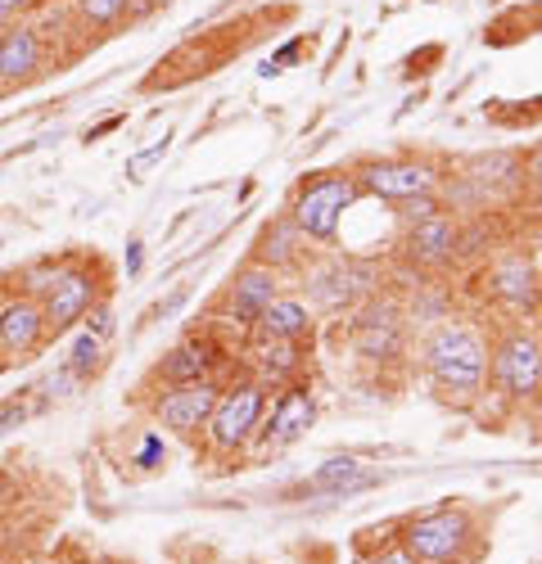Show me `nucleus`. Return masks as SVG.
Here are the masks:
<instances>
[{"label": "nucleus", "mask_w": 542, "mask_h": 564, "mask_svg": "<svg viewBox=\"0 0 542 564\" xmlns=\"http://www.w3.org/2000/svg\"><path fill=\"white\" fill-rule=\"evenodd\" d=\"M421 370L447 402H479L488 384V344L470 321H438L421 339Z\"/></svg>", "instance_id": "nucleus-1"}, {"label": "nucleus", "mask_w": 542, "mask_h": 564, "mask_svg": "<svg viewBox=\"0 0 542 564\" xmlns=\"http://www.w3.org/2000/svg\"><path fill=\"white\" fill-rule=\"evenodd\" d=\"M357 176L335 167V172H312L294 185L290 208L285 217L307 235L312 245H335L339 240V226L348 217V208L357 204Z\"/></svg>", "instance_id": "nucleus-3"}, {"label": "nucleus", "mask_w": 542, "mask_h": 564, "mask_svg": "<svg viewBox=\"0 0 542 564\" xmlns=\"http://www.w3.org/2000/svg\"><path fill=\"white\" fill-rule=\"evenodd\" d=\"M245 375H253L267 389H285L307 370V344L299 339H267V335H249L245 344Z\"/></svg>", "instance_id": "nucleus-16"}, {"label": "nucleus", "mask_w": 542, "mask_h": 564, "mask_svg": "<svg viewBox=\"0 0 542 564\" xmlns=\"http://www.w3.org/2000/svg\"><path fill=\"white\" fill-rule=\"evenodd\" d=\"M398 542L416 564H470L475 551V520L462 506H434L398 524Z\"/></svg>", "instance_id": "nucleus-4"}, {"label": "nucleus", "mask_w": 542, "mask_h": 564, "mask_svg": "<svg viewBox=\"0 0 542 564\" xmlns=\"http://www.w3.org/2000/svg\"><path fill=\"white\" fill-rule=\"evenodd\" d=\"M109 294V271L100 258H73L64 262L59 280L51 290L41 294V312H45V325H51V335H64L73 325L96 307L100 299Z\"/></svg>", "instance_id": "nucleus-6"}, {"label": "nucleus", "mask_w": 542, "mask_h": 564, "mask_svg": "<svg viewBox=\"0 0 542 564\" xmlns=\"http://www.w3.org/2000/svg\"><path fill=\"white\" fill-rule=\"evenodd\" d=\"M357 564H416V560L406 555V546L393 538V542H384L376 555H357Z\"/></svg>", "instance_id": "nucleus-28"}, {"label": "nucleus", "mask_w": 542, "mask_h": 564, "mask_svg": "<svg viewBox=\"0 0 542 564\" xmlns=\"http://www.w3.org/2000/svg\"><path fill=\"white\" fill-rule=\"evenodd\" d=\"M51 325H45L41 299L28 294H0V361H28L45 348Z\"/></svg>", "instance_id": "nucleus-14"}, {"label": "nucleus", "mask_w": 542, "mask_h": 564, "mask_svg": "<svg viewBox=\"0 0 542 564\" xmlns=\"http://www.w3.org/2000/svg\"><path fill=\"white\" fill-rule=\"evenodd\" d=\"M307 245H312L307 235L281 213V217H271V221L258 230L249 262H262V267H271L277 275H285V271H303V267L312 262V249H307Z\"/></svg>", "instance_id": "nucleus-19"}, {"label": "nucleus", "mask_w": 542, "mask_h": 564, "mask_svg": "<svg viewBox=\"0 0 542 564\" xmlns=\"http://www.w3.org/2000/svg\"><path fill=\"white\" fill-rule=\"evenodd\" d=\"M64 262H68V253H51V258H36V262H28L23 271H19V294H28V299H41L45 290H51L55 285V280H59V271H64Z\"/></svg>", "instance_id": "nucleus-23"}, {"label": "nucleus", "mask_w": 542, "mask_h": 564, "mask_svg": "<svg viewBox=\"0 0 542 564\" xmlns=\"http://www.w3.org/2000/svg\"><path fill=\"white\" fill-rule=\"evenodd\" d=\"M86 380H82V375H73L64 361H59V370L51 375V380H45V393H51V398H73L77 389H82Z\"/></svg>", "instance_id": "nucleus-27"}, {"label": "nucleus", "mask_w": 542, "mask_h": 564, "mask_svg": "<svg viewBox=\"0 0 542 564\" xmlns=\"http://www.w3.org/2000/svg\"><path fill=\"white\" fill-rule=\"evenodd\" d=\"M488 380L511 402L538 398L542 393V339L524 330V325H511L488 352Z\"/></svg>", "instance_id": "nucleus-8"}, {"label": "nucleus", "mask_w": 542, "mask_h": 564, "mask_svg": "<svg viewBox=\"0 0 542 564\" xmlns=\"http://www.w3.org/2000/svg\"><path fill=\"white\" fill-rule=\"evenodd\" d=\"M41 0H0V28L6 23H14L19 14H28V10H36Z\"/></svg>", "instance_id": "nucleus-31"}, {"label": "nucleus", "mask_w": 542, "mask_h": 564, "mask_svg": "<svg viewBox=\"0 0 542 564\" xmlns=\"http://www.w3.org/2000/svg\"><path fill=\"white\" fill-rule=\"evenodd\" d=\"M457 240H462L457 217L438 213V217H430V221L406 226L402 240H398V249H402V258L412 262L416 271H438V267L457 262Z\"/></svg>", "instance_id": "nucleus-17"}, {"label": "nucleus", "mask_w": 542, "mask_h": 564, "mask_svg": "<svg viewBox=\"0 0 542 564\" xmlns=\"http://www.w3.org/2000/svg\"><path fill=\"white\" fill-rule=\"evenodd\" d=\"M524 191H533L542 199V145H533L524 159Z\"/></svg>", "instance_id": "nucleus-29"}, {"label": "nucleus", "mask_w": 542, "mask_h": 564, "mask_svg": "<svg viewBox=\"0 0 542 564\" xmlns=\"http://www.w3.org/2000/svg\"><path fill=\"white\" fill-rule=\"evenodd\" d=\"M68 6H73V0H68Z\"/></svg>", "instance_id": "nucleus-34"}, {"label": "nucleus", "mask_w": 542, "mask_h": 564, "mask_svg": "<svg viewBox=\"0 0 542 564\" xmlns=\"http://www.w3.org/2000/svg\"><path fill=\"white\" fill-rule=\"evenodd\" d=\"M348 348L371 361V366H389L406 352V312L393 299H367L348 312Z\"/></svg>", "instance_id": "nucleus-7"}, {"label": "nucleus", "mask_w": 542, "mask_h": 564, "mask_svg": "<svg viewBox=\"0 0 542 564\" xmlns=\"http://www.w3.org/2000/svg\"><path fill=\"white\" fill-rule=\"evenodd\" d=\"M367 484H376V469H367L357 456H335L307 479V488H316V492H353V488H367Z\"/></svg>", "instance_id": "nucleus-21"}, {"label": "nucleus", "mask_w": 542, "mask_h": 564, "mask_svg": "<svg viewBox=\"0 0 542 564\" xmlns=\"http://www.w3.org/2000/svg\"><path fill=\"white\" fill-rule=\"evenodd\" d=\"M303 299L316 307V316H339L353 312L357 303H367L380 294V280L384 267L371 258H348V253H326V258H312L303 271Z\"/></svg>", "instance_id": "nucleus-2"}, {"label": "nucleus", "mask_w": 542, "mask_h": 564, "mask_svg": "<svg viewBox=\"0 0 542 564\" xmlns=\"http://www.w3.org/2000/svg\"><path fill=\"white\" fill-rule=\"evenodd\" d=\"M267 402H271V389L258 384L253 375H240V380H226L221 384V398L204 425V447L217 452V456H236L245 447H253L258 438V425L267 415Z\"/></svg>", "instance_id": "nucleus-5"}, {"label": "nucleus", "mask_w": 542, "mask_h": 564, "mask_svg": "<svg viewBox=\"0 0 542 564\" xmlns=\"http://www.w3.org/2000/svg\"><path fill=\"white\" fill-rule=\"evenodd\" d=\"M221 398V380H195V384H163L150 402L154 425L181 443H199L204 425Z\"/></svg>", "instance_id": "nucleus-9"}, {"label": "nucleus", "mask_w": 542, "mask_h": 564, "mask_svg": "<svg viewBox=\"0 0 542 564\" xmlns=\"http://www.w3.org/2000/svg\"><path fill=\"white\" fill-rule=\"evenodd\" d=\"M163 456H167V447H163V434H154V430H150V434L141 438V456H136V460H141L145 469H154Z\"/></svg>", "instance_id": "nucleus-30"}, {"label": "nucleus", "mask_w": 542, "mask_h": 564, "mask_svg": "<svg viewBox=\"0 0 542 564\" xmlns=\"http://www.w3.org/2000/svg\"><path fill=\"white\" fill-rule=\"evenodd\" d=\"M438 213H447L438 195H416V199H402V204H393L398 230H406V226H416V221H430V217H438Z\"/></svg>", "instance_id": "nucleus-25"}, {"label": "nucleus", "mask_w": 542, "mask_h": 564, "mask_svg": "<svg viewBox=\"0 0 542 564\" xmlns=\"http://www.w3.org/2000/svg\"><path fill=\"white\" fill-rule=\"evenodd\" d=\"M249 335H267V339H299V344H312L316 335V307L303 299V294H277L271 307L258 316V325Z\"/></svg>", "instance_id": "nucleus-20"}, {"label": "nucleus", "mask_w": 542, "mask_h": 564, "mask_svg": "<svg viewBox=\"0 0 542 564\" xmlns=\"http://www.w3.org/2000/svg\"><path fill=\"white\" fill-rule=\"evenodd\" d=\"M226 361V344L213 330H191L181 335L150 370V380L163 384H195V380H217V370Z\"/></svg>", "instance_id": "nucleus-12"}, {"label": "nucleus", "mask_w": 542, "mask_h": 564, "mask_svg": "<svg viewBox=\"0 0 542 564\" xmlns=\"http://www.w3.org/2000/svg\"><path fill=\"white\" fill-rule=\"evenodd\" d=\"M64 366H68L73 375H82V380H90V375L105 366V339H96V335H86V330H82V335L68 344Z\"/></svg>", "instance_id": "nucleus-24"}, {"label": "nucleus", "mask_w": 542, "mask_h": 564, "mask_svg": "<svg viewBox=\"0 0 542 564\" xmlns=\"http://www.w3.org/2000/svg\"><path fill=\"white\" fill-rule=\"evenodd\" d=\"M281 290H285V285H281V275L271 271V267H262V262H245L231 280H226V290H221L213 316L226 321V325H240V330L249 335L253 325H258V316L271 307V299H277Z\"/></svg>", "instance_id": "nucleus-11"}, {"label": "nucleus", "mask_w": 542, "mask_h": 564, "mask_svg": "<svg viewBox=\"0 0 542 564\" xmlns=\"http://www.w3.org/2000/svg\"><path fill=\"white\" fill-rule=\"evenodd\" d=\"M484 290L488 299L511 312V316H533L542 312V271L529 253H502L484 271Z\"/></svg>", "instance_id": "nucleus-13"}, {"label": "nucleus", "mask_w": 542, "mask_h": 564, "mask_svg": "<svg viewBox=\"0 0 542 564\" xmlns=\"http://www.w3.org/2000/svg\"><path fill=\"white\" fill-rule=\"evenodd\" d=\"M353 176H357V191H367L384 204L438 195V167L425 159H371V163H357Z\"/></svg>", "instance_id": "nucleus-10"}, {"label": "nucleus", "mask_w": 542, "mask_h": 564, "mask_svg": "<svg viewBox=\"0 0 542 564\" xmlns=\"http://www.w3.org/2000/svg\"><path fill=\"white\" fill-rule=\"evenodd\" d=\"M145 0H73V14L82 28H118L131 14H145Z\"/></svg>", "instance_id": "nucleus-22"}, {"label": "nucleus", "mask_w": 542, "mask_h": 564, "mask_svg": "<svg viewBox=\"0 0 542 564\" xmlns=\"http://www.w3.org/2000/svg\"><path fill=\"white\" fill-rule=\"evenodd\" d=\"M312 415H316V398H312V389L303 380L277 389V398L267 402V415H262V425H258L253 447H271V452H277V447L299 443L303 430L312 425Z\"/></svg>", "instance_id": "nucleus-15"}, {"label": "nucleus", "mask_w": 542, "mask_h": 564, "mask_svg": "<svg viewBox=\"0 0 542 564\" xmlns=\"http://www.w3.org/2000/svg\"><path fill=\"white\" fill-rule=\"evenodd\" d=\"M82 330H86V335H96V339H105V344L113 339V307H109V299H100L96 307L82 316Z\"/></svg>", "instance_id": "nucleus-26"}, {"label": "nucleus", "mask_w": 542, "mask_h": 564, "mask_svg": "<svg viewBox=\"0 0 542 564\" xmlns=\"http://www.w3.org/2000/svg\"><path fill=\"white\" fill-rule=\"evenodd\" d=\"M45 73V36L32 19L0 28V86H28Z\"/></svg>", "instance_id": "nucleus-18"}, {"label": "nucleus", "mask_w": 542, "mask_h": 564, "mask_svg": "<svg viewBox=\"0 0 542 564\" xmlns=\"http://www.w3.org/2000/svg\"><path fill=\"white\" fill-rule=\"evenodd\" d=\"M127 249H131V253H127V271L136 275V271H141V249H145V245H141V240H131Z\"/></svg>", "instance_id": "nucleus-32"}, {"label": "nucleus", "mask_w": 542, "mask_h": 564, "mask_svg": "<svg viewBox=\"0 0 542 564\" xmlns=\"http://www.w3.org/2000/svg\"><path fill=\"white\" fill-rule=\"evenodd\" d=\"M23 564H68L64 555H32V560H23Z\"/></svg>", "instance_id": "nucleus-33"}]
</instances>
